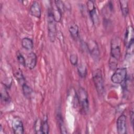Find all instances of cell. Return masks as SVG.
Masks as SVG:
<instances>
[{"mask_svg":"<svg viewBox=\"0 0 134 134\" xmlns=\"http://www.w3.org/2000/svg\"><path fill=\"white\" fill-rule=\"evenodd\" d=\"M110 46V55L108 65L110 70H115L117 69L118 61L121 55L120 41L119 38H113Z\"/></svg>","mask_w":134,"mask_h":134,"instance_id":"6da1fadb","label":"cell"},{"mask_svg":"<svg viewBox=\"0 0 134 134\" xmlns=\"http://www.w3.org/2000/svg\"><path fill=\"white\" fill-rule=\"evenodd\" d=\"M47 24L48 36L49 39L52 42H53L55 40L57 35V27L55 21L53 18L51 8H49L48 10Z\"/></svg>","mask_w":134,"mask_h":134,"instance_id":"7a4b0ae2","label":"cell"},{"mask_svg":"<svg viewBox=\"0 0 134 134\" xmlns=\"http://www.w3.org/2000/svg\"><path fill=\"white\" fill-rule=\"evenodd\" d=\"M124 42L127 48V53L131 54L133 51L134 43V31L131 26H128L126 30L124 38Z\"/></svg>","mask_w":134,"mask_h":134,"instance_id":"3957f363","label":"cell"},{"mask_svg":"<svg viewBox=\"0 0 134 134\" xmlns=\"http://www.w3.org/2000/svg\"><path fill=\"white\" fill-rule=\"evenodd\" d=\"M92 77L97 93L99 96H102L104 91V85L101 70L98 69L95 70L93 72Z\"/></svg>","mask_w":134,"mask_h":134,"instance_id":"277c9868","label":"cell"},{"mask_svg":"<svg viewBox=\"0 0 134 134\" xmlns=\"http://www.w3.org/2000/svg\"><path fill=\"white\" fill-rule=\"evenodd\" d=\"M76 95L77 100L83 112L85 114L87 113L89 110V101L86 91L84 88L81 87L79 89Z\"/></svg>","mask_w":134,"mask_h":134,"instance_id":"5b68a950","label":"cell"},{"mask_svg":"<svg viewBox=\"0 0 134 134\" xmlns=\"http://www.w3.org/2000/svg\"><path fill=\"white\" fill-rule=\"evenodd\" d=\"M127 79L126 68H117L111 77V81L115 84H121Z\"/></svg>","mask_w":134,"mask_h":134,"instance_id":"8992f818","label":"cell"},{"mask_svg":"<svg viewBox=\"0 0 134 134\" xmlns=\"http://www.w3.org/2000/svg\"><path fill=\"white\" fill-rule=\"evenodd\" d=\"M86 4L87 9L89 12V15L94 25L98 26L99 23L98 14L97 9L95 6L94 2L92 1H88Z\"/></svg>","mask_w":134,"mask_h":134,"instance_id":"52a82bcc","label":"cell"},{"mask_svg":"<svg viewBox=\"0 0 134 134\" xmlns=\"http://www.w3.org/2000/svg\"><path fill=\"white\" fill-rule=\"evenodd\" d=\"M86 45L87 49L93 59L95 60L98 59L99 57L100 52L96 41L93 39H90L87 41Z\"/></svg>","mask_w":134,"mask_h":134,"instance_id":"ba28073f","label":"cell"},{"mask_svg":"<svg viewBox=\"0 0 134 134\" xmlns=\"http://www.w3.org/2000/svg\"><path fill=\"white\" fill-rule=\"evenodd\" d=\"M117 131L119 134H125L127 133L126 116L124 114L120 115L116 122Z\"/></svg>","mask_w":134,"mask_h":134,"instance_id":"9c48e42d","label":"cell"},{"mask_svg":"<svg viewBox=\"0 0 134 134\" xmlns=\"http://www.w3.org/2000/svg\"><path fill=\"white\" fill-rule=\"evenodd\" d=\"M12 129L15 134H23L24 133V128L23 123L21 119L16 117H15L12 121Z\"/></svg>","mask_w":134,"mask_h":134,"instance_id":"30bf717a","label":"cell"},{"mask_svg":"<svg viewBox=\"0 0 134 134\" xmlns=\"http://www.w3.org/2000/svg\"><path fill=\"white\" fill-rule=\"evenodd\" d=\"M37 62V57L34 52H30L26 59V66L32 70L35 68Z\"/></svg>","mask_w":134,"mask_h":134,"instance_id":"8fae6325","label":"cell"},{"mask_svg":"<svg viewBox=\"0 0 134 134\" xmlns=\"http://www.w3.org/2000/svg\"><path fill=\"white\" fill-rule=\"evenodd\" d=\"M29 13L34 17L38 18H40L41 15V10L40 5L38 2H33L30 7Z\"/></svg>","mask_w":134,"mask_h":134,"instance_id":"7c38bea8","label":"cell"},{"mask_svg":"<svg viewBox=\"0 0 134 134\" xmlns=\"http://www.w3.org/2000/svg\"><path fill=\"white\" fill-rule=\"evenodd\" d=\"M69 31L72 37L76 40L79 37V30L77 25L75 23L71 24L69 28Z\"/></svg>","mask_w":134,"mask_h":134,"instance_id":"4fadbf2b","label":"cell"},{"mask_svg":"<svg viewBox=\"0 0 134 134\" xmlns=\"http://www.w3.org/2000/svg\"><path fill=\"white\" fill-rule=\"evenodd\" d=\"M120 4V7L124 17H126L129 13V7H128V1L121 0L119 1Z\"/></svg>","mask_w":134,"mask_h":134,"instance_id":"5bb4252c","label":"cell"},{"mask_svg":"<svg viewBox=\"0 0 134 134\" xmlns=\"http://www.w3.org/2000/svg\"><path fill=\"white\" fill-rule=\"evenodd\" d=\"M21 86L25 97H26L28 99H30L32 97L34 93L32 89L29 86H28L26 83L23 84Z\"/></svg>","mask_w":134,"mask_h":134,"instance_id":"9a60e30c","label":"cell"},{"mask_svg":"<svg viewBox=\"0 0 134 134\" xmlns=\"http://www.w3.org/2000/svg\"><path fill=\"white\" fill-rule=\"evenodd\" d=\"M22 47L26 50H31L34 47L32 40L28 37H25L21 40Z\"/></svg>","mask_w":134,"mask_h":134,"instance_id":"2e32d148","label":"cell"},{"mask_svg":"<svg viewBox=\"0 0 134 134\" xmlns=\"http://www.w3.org/2000/svg\"><path fill=\"white\" fill-rule=\"evenodd\" d=\"M51 8L52 15L55 21V22L60 21L62 18V12L57 7L55 4H54V6H52Z\"/></svg>","mask_w":134,"mask_h":134,"instance_id":"e0dca14e","label":"cell"},{"mask_svg":"<svg viewBox=\"0 0 134 134\" xmlns=\"http://www.w3.org/2000/svg\"><path fill=\"white\" fill-rule=\"evenodd\" d=\"M57 120H58V125L59 126V128H60V132L61 133H68V131L66 130V128L65 126V125L64 124L63 119H62V117L61 116V114H58L57 116Z\"/></svg>","mask_w":134,"mask_h":134,"instance_id":"ac0fdd59","label":"cell"},{"mask_svg":"<svg viewBox=\"0 0 134 134\" xmlns=\"http://www.w3.org/2000/svg\"><path fill=\"white\" fill-rule=\"evenodd\" d=\"M14 74L16 79L21 85H22L23 84L26 83L25 78L24 77L23 74L20 69L17 70L16 71H15Z\"/></svg>","mask_w":134,"mask_h":134,"instance_id":"d6986e66","label":"cell"},{"mask_svg":"<svg viewBox=\"0 0 134 134\" xmlns=\"http://www.w3.org/2000/svg\"><path fill=\"white\" fill-rule=\"evenodd\" d=\"M77 72L79 75L82 78H85L87 75V68L83 64H80L77 66Z\"/></svg>","mask_w":134,"mask_h":134,"instance_id":"ffe728a7","label":"cell"},{"mask_svg":"<svg viewBox=\"0 0 134 134\" xmlns=\"http://www.w3.org/2000/svg\"><path fill=\"white\" fill-rule=\"evenodd\" d=\"M1 100L4 102H8L10 101V96L7 92V88L5 86H4L3 89L1 90Z\"/></svg>","mask_w":134,"mask_h":134,"instance_id":"44dd1931","label":"cell"},{"mask_svg":"<svg viewBox=\"0 0 134 134\" xmlns=\"http://www.w3.org/2000/svg\"><path fill=\"white\" fill-rule=\"evenodd\" d=\"M41 132L42 133L48 134L49 132V126L48 122V119L46 117L42 120V125H41Z\"/></svg>","mask_w":134,"mask_h":134,"instance_id":"7402d4cb","label":"cell"},{"mask_svg":"<svg viewBox=\"0 0 134 134\" xmlns=\"http://www.w3.org/2000/svg\"><path fill=\"white\" fill-rule=\"evenodd\" d=\"M41 125L42 120L40 119H37L34 124V129L36 133H42L41 132Z\"/></svg>","mask_w":134,"mask_h":134,"instance_id":"603a6c76","label":"cell"},{"mask_svg":"<svg viewBox=\"0 0 134 134\" xmlns=\"http://www.w3.org/2000/svg\"><path fill=\"white\" fill-rule=\"evenodd\" d=\"M16 57L18 62L23 66H26V59L23 57L22 54L20 52L18 51L16 53Z\"/></svg>","mask_w":134,"mask_h":134,"instance_id":"cb8c5ba5","label":"cell"},{"mask_svg":"<svg viewBox=\"0 0 134 134\" xmlns=\"http://www.w3.org/2000/svg\"><path fill=\"white\" fill-rule=\"evenodd\" d=\"M54 2L55 3V5L62 12V13L64 12L65 5L64 4V3L62 1H55Z\"/></svg>","mask_w":134,"mask_h":134,"instance_id":"d4e9b609","label":"cell"},{"mask_svg":"<svg viewBox=\"0 0 134 134\" xmlns=\"http://www.w3.org/2000/svg\"><path fill=\"white\" fill-rule=\"evenodd\" d=\"M70 61L73 65H76L78 62V58L76 54H72L70 56Z\"/></svg>","mask_w":134,"mask_h":134,"instance_id":"484cf974","label":"cell"},{"mask_svg":"<svg viewBox=\"0 0 134 134\" xmlns=\"http://www.w3.org/2000/svg\"><path fill=\"white\" fill-rule=\"evenodd\" d=\"M133 111H131L130 113V122H131V124L132 127L133 126Z\"/></svg>","mask_w":134,"mask_h":134,"instance_id":"4316f807","label":"cell"}]
</instances>
